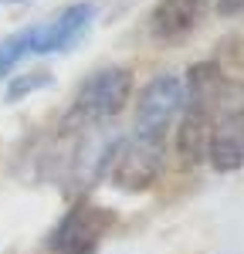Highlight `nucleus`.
Here are the masks:
<instances>
[{"mask_svg":"<svg viewBox=\"0 0 244 254\" xmlns=\"http://www.w3.org/2000/svg\"><path fill=\"white\" fill-rule=\"evenodd\" d=\"M207 159L217 173H234L244 166V85L221 81L210 105V139Z\"/></svg>","mask_w":244,"mask_h":254,"instance_id":"obj_1","label":"nucleus"},{"mask_svg":"<svg viewBox=\"0 0 244 254\" xmlns=\"http://www.w3.org/2000/svg\"><path fill=\"white\" fill-rule=\"evenodd\" d=\"M132 95V71L129 68H99L78 85V95L71 102L68 122L71 126H95L105 119L119 116Z\"/></svg>","mask_w":244,"mask_h":254,"instance_id":"obj_2","label":"nucleus"},{"mask_svg":"<svg viewBox=\"0 0 244 254\" xmlns=\"http://www.w3.org/2000/svg\"><path fill=\"white\" fill-rule=\"evenodd\" d=\"M160 170V146L142 142V139H119L105 149V159H102V176H109L119 190H129V193L149 190L156 183Z\"/></svg>","mask_w":244,"mask_h":254,"instance_id":"obj_3","label":"nucleus"},{"mask_svg":"<svg viewBox=\"0 0 244 254\" xmlns=\"http://www.w3.org/2000/svg\"><path fill=\"white\" fill-rule=\"evenodd\" d=\"M183 98L186 95H183L180 75H156L153 81H146L136 102V139L160 146L170 122L183 109Z\"/></svg>","mask_w":244,"mask_h":254,"instance_id":"obj_4","label":"nucleus"},{"mask_svg":"<svg viewBox=\"0 0 244 254\" xmlns=\"http://www.w3.org/2000/svg\"><path fill=\"white\" fill-rule=\"evenodd\" d=\"M112 227V214L95 203H75L68 214L61 217V224L51 234V251L55 254H92L99 248L105 231Z\"/></svg>","mask_w":244,"mask_h":254,"instance_id":"obj_5","label":"nucleus"},{"mask_svg":"<svg viewBox=\"0 0 244 254\" xmlns=\"http://www.w3.org/2000/svg\"><path fill=\"white\" fill-rule=\"evenodd\" d=\"M95 17V3H71L61 10V17H55L51 24L34 27V55H48V51H64L71 41H78V34L92 24Z\"/></svg>","mask_w":244,"mask_h":254,"instance_id":"obj_6","label":"nucleus"},{"mask_svg":"<svg viewBox=\"0 0 244 254\" xmlns=\"http://www.w3.org/2000/svg\"><path fill=\"white\" fill-rule=\"evenodd\" d=\"M210 0H160L149 14V31L156 41H177L200 24Z\"/></svg>","mask_w":244,"mask_h":254,"instance_id":"obj_7","label":"nucleus"},{"mask_svg":"<svg viewBox=\"0 0 244 254\" xmlns=\"http://www.w3.org/2000/svg\"><path fill=\"white\" fill-rule=\"evenodd\" d=\"M207 139H210V102H186V112L177 129V153L183 163L207 159Z\"/></svg>","mask_w":244,"mask_h":254,"instance_id":"obj_8","label":"nucleus"},{"mask_svg":"<svg viewBox=\"0 0 244 254\" xmlns=\"http://www.w3.org/2000/svg\"><path fill=\"white\" fill-rule=\"evenodd\" d=\"M24 55H34V27H31V31H20V34L3 41V48H0V78L10 75Z\"/></svg>","mask_w":244,"mask_h":254,"instance_id":"obj_9","label":"nucleus"},{"mask_svg":"<svg viewBox=\"0 0 244 254\" xmlns=\"http://www.w3.org/2000/svg\"><path fill=\"white\" fill-rule=\"evenodd\" d=\"M44 85H51V71H31V75H20V78H14L10 85H7V98L17 102V98L31 95V92H38V88H44Z\"/></svg>","mask_w":244,"mask_h":254,"instance_id":"obj_10","label":"nucleus"},{"mask_svg":"<svg viewBox=\"0 0 244 254\" xmlns=\"http://www.w3.org/2000/svg\"><path fill=\"white\" fill-rule=\"evenodd\" d=\"M217 14L221 17H234V14H244V0H214Z\"/></svg>","mask_w":244,"mask_h":254,"instance_id":"obj_11","label":"nucleus"},{"mask_svg":"<svg viewBox=\"0 0 244 254\" xmlns=\"http://www.w3.org/2000/svg\"><path fill=\"white\" fill-rule=\"evenodd\" d=\"M0 3H7V0H0Z\"/></svg>","mask_w":244,"mask_h":254,"instance_id":"obj_12","label":"nucleus"}]
</instances>
